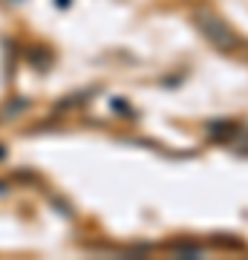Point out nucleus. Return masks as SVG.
<instances>
[{"instance_id":"f257e3e1","label":"nucleus","mask_w":248,"mask_h":260,"mask_svg":"<svg viewBox=\"0 0 248 260\" xmlns=\"http://www.w3.org/2000/svg\"><path fill=\"white\" fill-rule=\"evenodd\" d=\"M193 18H196L199 29H202L205 35L211 38V41H214V44H217L220 49H237V47H239V38L234 35V29H231L222 18H217L214 12L199 9L196 15H193Z\"/></svg>"}]
</instances>
